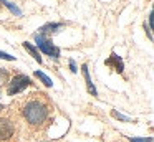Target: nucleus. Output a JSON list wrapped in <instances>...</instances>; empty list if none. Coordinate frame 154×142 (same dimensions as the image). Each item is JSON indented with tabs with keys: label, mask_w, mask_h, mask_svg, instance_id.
Instances as JSON below:
<instances>
[{
	"label": "nucleus",
	"mask_w": 154,
	"mask_h": 142,
	"mask_svg": "<svg viewBox=\"0 0 154 142\" xmlns=\"http://www.w3.org/2000/svg\"><path fill=\"white\" fill-rule=\"evenodd\" d=\"M65 26V23H58V22H50V23H45L43 26H40V35H45V36H50V35H55V33H58L60 32L61 28H63Z\"/></svg>",
	"instance_id": "39448f33"
},
{
	"label": "nucleus",
	"mask_w": 154,
	"mask_h": 142,
	"mask_svg": "<svg viewBox=\"0 0 154 142\" xmlns=\"http://www.w3.org/2000/svg\"><path fill=\"white\" fill-rule=\"evenodd\" d=\"M15 132H17L15 121H12L10 117H5V116H0V142L12 140Z\"/></svg>",
	"instance_id": "20e7f679"
},
{
	"label": "nucleus",
	"mask_w": 154,
	"mask_h": 142,
	"mask_svg": "<svg viewBox=\"0 0 154 142\" xmlns=\"http://www.w3.org/2000/svg\"><path fill=\"white\" fill-rule=\"evenodd\" d=\"M33 40H35V45H37V50H40L43 55L50 56L51 59H60V48L57 45H53V41L48 36L35 33Z\"/></svg>",
	"instance_id": "f03ea898"
},
{
	"label": "nucleus",
	"mask_w": 154,
	"mask_h": 142,
	"mask_svg": "<svg viewBox=\"0 0 154 142\" xmlns=\"http://www.w3.org/2000/svg\"><path fill=\"white\" fill-rule=\"evenodd\" d=\"M53 104L45 92H32L17 102V112L30 132L42 134L53 122Z\"/></svg>",
	"instance_id": "f257e3e1"
},
{
	"label": "nucleus",
	"mask_w": 154,
	"mask_h": 142,
	"mask_svg": "<svg viewBox=\"0 0 154 142\" xmlns=\"http://www.w3.org/2000/svg\"><path fill=\"white\" fill-rule=\"evenodd\" d=\"M22 46H23V48L27 50L28 53H30V56H33V59H35L37 63H40V65L43 63V59H42V56H40V51L37 50V46H33L32 43H28V41H23V43H22Z\"/></svg>",
	"instance_id": "6e6552de"
},
{
	"label": "nucleus",
	"mask_w": 154,
	"mask_h": 142,
	"mask_svg": "<svg viewBox=\"0 0 154 142\" xmlns=\"http://www.w3.org/2000/svg\"><path fill=\"white\" fill-rule=\"evenodd\" d=\"M33 74H35V76H37V78H38V79H40V81H42V83H43V84H45V86H47V88H51V86H53V81H51V79H50V78H48V76H47V74H45V73H43V71H40V69H37V71H35V73H33Z\"/></svg>",
	"instance_id": "1a4fd4ad"
},
{
	"label": "nucleus",
	"mask_w": 154,
	"mask_h": 142,
	"mask_svg": "<svg viewBox=\"0 0 154 142\" xmlns=\"http://www.w3.org/2000/svg\"><path fill=\"white\" fill-rule=\"evenodd\" d=\"M111 116H113L114 119H118V121H123V122H134L131 117H128V116H124V114H121V112H118L116 109H113V111H111Z\"/></svg>",
	"instance_id": "9b49d317"
},
{
	"label": "nucleus",
	"mask_w": 154,
	"mask_h": 142,
	"mask_svg": "<svg viewBox=\"0 0 154 142\" xmlns=\"http://www.w3.org/2000/svg\"><path fill=\"white\" fill-rule=\"evenodd\" d=\"M81 73H83L85 83H86V91L90 92L91 96H94V98H96V96H98V91H96V88H94L93 81H91L90 69H88V65H86V63H83V65H81Z\"/></svg>",
	"instance_id": "423d86ee"
},
{
	"label": "nucleus",
	"mask_w": 154,
	"mask_h": 142,
	"mask_svg": "<svg viewBox=\"0 0 154 142\" xmlns=\"http://www.w3.org/2000/svg\"><path fill=\"white\" fill-rule=\"evenodd\" d=\"M0 8H2V5H0Z\"/></svg>",
	"instance_id": "f3484780"
},
{
	"label": "nucleus",
	"mask_w": 154,
	"mask_h": 142,
	"mask_svg": "<svg viewBox=\"0 0 154 142\" xmlns=\"http://www.w3.org/2000/svg\"><path fill=\"white\" fill-rule=\"evenodd\" d=\"M104 65L109 66V68H114V71L119 73V74L124 71V63H123V59H121L116 53H111V56L104 61Z\"/></svg>",
	"instance_id": "0eeeda50"
},
{
	"label": "nucleus",
	"mask_w": 154,
	"mask_h": 142,
	"mask_svg": "<svg viewBox=\"0 0 154 142\" xmlns=\"http://www.w3.org/2000/svg\"><path fill=\"white\" fill-rule=\"evenodd\" d=\"M68 65H70L71 73H78V66H76V63H75V59H68Z\"/></svg>",
	"instance_id": "dca6fc26"
},
{
	"label": "nucleus",
	"mask_w": 154,
	"mask_h": 142,
	"mask_svg": "<svg viewBox=\"0 0 154 142\" xmlns=\"http://www.w3.org/2000/svg\"><path fill=\"white\" fill-rule=\"evenodd\" d=\"M144 30H146V33H147V38H149V41H152V32H151V23L144 22Z\"/></svg>",
	"instance_id": "2eb2a0df"
},
{
	"label": "nucleus",
	"mask_w": 154,
	"mask_h": 142,
	"mask_svg": "<svg viewBox=\"0 0 154 142\" xmlns=\"http://www.w3.org/2000/svg\"><path fill=\"white\" fill-rule=\"evenodd\" d=\"M8 78H10V73H8L7 68H0V84H5L8 83Z\"/></svg>",
	"instance_id": "f8f14e48"
},
{
	"label": "nucleus",
	"mask_w": 154,
	"mask_h": 142,
	"mask_svg": "<svg viewBox=\"0 0 154 142\" xmlns=\"http://www.w3.org/2000/svg\"><path fill=\"white\" fill-rule=\"evenodd\" d=\"M2 3H4L5 7H7L8 10H10L12 13H14V15H17V17H22V10L18 8L17 5H15V3H12V2H8V0H2Z\"/></svg>",
	"instance_id": "9d476101"
},
{
	"label": "nucleus",
	"mask_w": 154,
	"mask_h": 142,
	"mask_svg": "<svg viewBox=\"0 0 154 142\" xmlns=\"http://www.w3.org/2000/svg\"><path fill=\"white\" fill-rule=\"evenodd\" d=\"M32 84H33V83H32V79L28 78L27 74L18 73V74H15L12 79H8V83H7V96H12V98H14V96L23 92L27 88H30Z\"/></svg>",
	"instance_id": "7ed1b4c3"
},
{
	"label": "nucleus",
	"mask_w": 154,
	"mask_h": 142,
	"mask_svg": "<svg viewBox=\"0 0 154 142\" xmlns=\"http://www.w3.org/2000/svg\"><path fill=\"white\" fill-rule=\"evenodd\" d=\"M129 142H152V137H128Z\"/></svg>",
	"instance_id": "ddd939ff"
},
{
	"label": "nucleus",
	"mask_w": 154,
	"mask_h": 142,
	"mask_svg": "<svg viewBox=\"0 0 154 142\" xmlns=\"http://www.w3.org/2000/svg\"><path fill=\"white\" fill-rule=\"evenodd\" d=\"M0 59H5V61H15V56L8 55L5 51H0Z\"/></svg>",
	"instance_id": "4468645a"
}]
</instances>
